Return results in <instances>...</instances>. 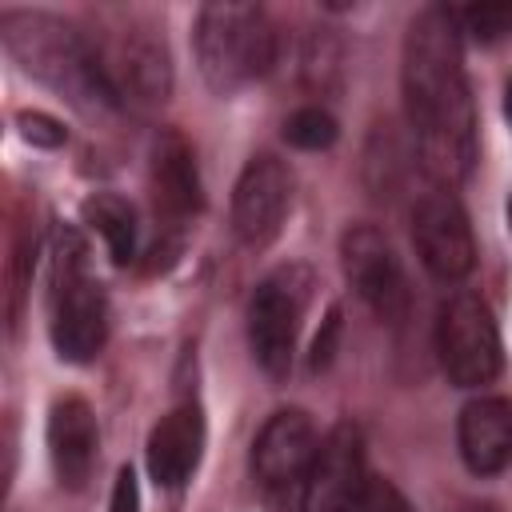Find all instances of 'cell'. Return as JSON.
Instances as JSON below:
<instances>
[{"mask_svg": "<svg viewBox=\"0 0 512 512\" xmlns=\"http://www.w3.org/2000/svg\"><path fill=\"white\" fill-rule=\"evenodd\" d=\"M460 40L456 8L444 4L420 8L404 36V108L424 172L440 188L460 184L476 164V108Z\"/></svg>", "mask_w": 512, "mask_h": 512, "instance_id": "6da1fadb", "label": "cell"}, {"mask_svg": "<svg viewBox=\"0 0 512 512\" xmlns=\"http://www.w3.org/2000/svg\"><path fill=\"white\" fill-rule=\"evenodd\" d=\"M0 36L8 52L24 64V72L60 88L72 104H108L116 108V92L96 60V48L48 12H4Z\"/></svg>", "mask_w": 512, "mask_h": 512, "instance_id": "7a4b0ae2", "label": "cell"}, {"mask_svg": "<svg viewBox=\"0 0 512 512\" xmlns=\"http://www.w3.org/2000/svg\"><path fill=\"white\" fill-rule=\"evenodd\" d=\"M196 64L212 92L228 96L276 64V28L260 4L216 0L196 12Z\"/></svg>", "mask_w": 512, "mask_h": 512, "instance_id": "3957f363", "label": "cell"}, {"mask_svg": "<svg viewBox=\"0 0 512 512\" xmlns=\"http://www.w3.org/2000/svg\"><path fill=\"white\" fill-rule=\"evenodd\" d=\"M436 352L440 368L456 388H480L492 384L504 352H500V328L492 320V308L476 292H452L440 304L436 316Z\"/></svg>", "mask_w": 512, "mask_h": 512, "instance_id": "277c9868", "label": "cell"}, {"mask_svg": "<svg viewBox=\"0 0 512 512\" xmlns=\"http://www.w3.org/2000/svg\"><path fill=\"white\" fill-rule=\"evenodd\" d=\"M308 288H312L308 272L288 264V268L264 276L248 300V344H252L256 364L268 376H288V368H292Z\"/></svg>", "mask_w": 512, "mask_h": 512, "instance_id": "5b68a950", "label": "cell"}, {"mask_svg": "<svg viewBox=\"0 0 512 512\" xmlns=\"http://www.w3.org/2000/svg\"><path fill=\"white\" fill-rule=\"evenodd\" d=\"M412 244L432 280L456 284L476 264L472 224L448 188H432L412 204Z\"/></svg>", "mask_w": 512, "mask_h": 512, "instance_id": "8992f818", "label": "cell"}, {"mask_svg": "<svg viewBox=\"0 0 512 512\" xmlns=\"http://www.w3.org/2000/svg\"><path fill=\"white\" fill-rule=\"evenodd\" d=\"M364 480H368L364 436L356 424H336L328 436H320V448L308 464V476L292 508L296 512H352Z\"/></svg>", "mask_w": 512, "mask_h": 512, "instance_id": "52a82bcc", "label": "cell"}, {"mask_svg": "<svg viewBox=\"0 0 512 512\" xmlns=\"http://www.w3.org/2000/svg\"><path fill=\"white\" fill-rule=\"evenodd\" d=\"M340 264L348 284L356 288V296L388 324L404 320L408 312V284H404V268L392 252V244L384 240L380 228L372 224H352L340 240Z\"/></svg>", "mask_w": 512, "mask_h": 512, "instance_id": "ba28073f", "label": "cell"}, {"mask_svg": "<svg viewBox=\"0 0 512 512\" xmlns=\"http://www.w3.org/2000/svg\"><path fill=\"white\" fill-rule=\"evenodd\" d=\"M320 448V436L300 408L272 412L252 444V476L268 496H292L300 492L308 464Z\"/></svg>", "mask_w": 512, "mask_h": 512, "instance_id": "9c48e42d", "label": "cell"}, {"mask_svg": "<svg viewBox=\"0 0 512 512\" xmlns=\"http://www.w3.org/2000/svg\"><path fill=\"white\" fill-rule=\"evenodd\" d=\"M292 208V172L280 156L260 152L244 164L236 188H232V228L240 244L264 248L280 236V224Z\"/></svg>", "mask_w": 512, "mask_h": 512, "instance_id": "30bf717a", "label": "cell"}, {"mask_svg": "<svg viewBox=\"0 0 512 512\" xmlns=\"http://www.w3.org/2000/svg\"><path fill=\"white\" fill-rule=\"evenodd\" d=\"M96 60L116 92V100H132L140 108H152V104H164L168 92H172V64H168V48L164 40H156L152 32L136 28V32H124L112 52H100L96 48Z\"/></svg>", "mask_w": 512, "mask_h": 512, "instance_id": "8fae6325", "label": "cell"}, {"mask_svg": "<svg viewBox=\"0 0 512 512\" xmlns=\"http://www.w3.org/2000/svg\"><path fill=\"white\" fill-rule=\"evenodd\" d=\"M108 340V296L92 276H76L52 292V344L68 364H88Z\"/></svg>", "mask_w": 512, "mask_h": 512, "instance_id": "7c38bea8", "label": "cell"}, {"mask_svg": "<svg viewBox=\"0 0 512 512\" xmlns=\"http://www.w3.org/2000/svg\"><path fill=\"white\" fill-rule=\"evenodd\" d=\"M460 460L476 476H496L512 464V400L508 396H476L460 408L456 420Z\"/></svg>", "mask_w": 512, "mask_h": 512, "instance_id": "4fadbf2b", "label": "cell"}, {"mask_svg": "<svg viewBox=\"0 0 512 512\" xmlns=\"http://www.w3.org/2000/svg\"><path fill=\"white\" fill-rule=\"evenodd\" d=\"M96 448H100V432H96V416H92L88 400H80V396L56 400L48 412V456H52L56 480L64 488L88 484V476L96 468Z\"/></svg>", "mask_w": 512, "mask_h": 512, "instance_id": "5bb4252c", "label": "cell"}, {"mask_svg": "<svg viewBox=\"0 0 512 512\" xmlns=\"http://www.w3.org/2000/svg\"><path fill=\"white\" fill-rule=\"evenodd\" d=\"M204 452V412L196 404H176L168 416L156 420V428L148 432V476L160 488H180Z\"/></svg>", "mask_w": 512, "mask_h": 512, "instance_id": "9a60e30c", "label": "cell"}, {"mask_svg": "<svg viewBox=\"0 0 512 512\" xmlns=\"http://www.w3.org/2000/svg\"><path fill=\"white\" fill-rule=\"evenodd\" d=\"M152 192H156V212L168 224L188 220L200 212V176H196V156L184 136L164 132L156 136L152 148Z\"/></svg>", "mask_w": 512, "mask_h": 512, "instance_id": "2e32d148", "label": "cell"}, {"mask_svg": "<svg viewBox=\"0 0 512 512\" xmlns=\"http://www.w3.org/2000/svg\"><path fill=\"white\" fill-rule=\"evenodd\" d=\"M84 220L104 236L108 256L128 264L136 256V208L116 192H96L84 200Z\"/></svg>", "mask_w": 512, "mask_h": 512, "instance_id": "e0dca14e", "label": "cell"}, {"mask_svg": "<svg viewBox=\"0 0 512 512\" xmlns=\"http://www.w3.org/2000/svg\"><path fill=\"white\" fill-rule=\"evenodd\" d=\"M340 136V124L328 108L320 104H308V108H296L288 120H284V140L300 152H320V148H332Z\"/></svg>", "mask_w": 512, "mask_h": 512, "instance_id": "ac0fdd59", "label": "cell"}, {"mask_svg": "<svg viewBox=\"0 0 512 512\" xmlns=\"http://www.w3.org/2000/svg\"><path fill=\"white\" fill-rule=\"evenodd\" d=\"M456 20H460V32H468L476 44H496V40L512 36V0L456 8Z\"/></svg>", "mask_w": 512, "mask_h": 512, "instance_id": "d6986e66", "label": "cell"}, {"mask_svg": "<svg viewBox=\"0 0 512 512\" xmlns=\"http://www.w3.org/2000/svg\"><path fill=\"white\" fill-rule=\"evenodd\" d=\"M352 512H412V504H408V496H404L392 480H384V476H368Z\"/></svg>", "mask_w": 512, "mask_h": 512, "instance_id": "ffe728a7", "label": "cell"}, {"mask_svg": "<svg viewBox=\"0 0 512 512\" xmlns=\"http://www.w3.org/2000/svg\"><path fill=\"white\" fill-rule=\"evenodd\" d=\"M20 132H24V140H32V144H40V148L64 144L60 120H52V116H44V112H20Z\"/></svg>", "mask_w": 512, "mask_h": 512, "instance_id": "44dd1931", "label": "cell"}, {"mask_svg": "<svg viewBox=\"0 0 512 512\" xmlns=\"http://www.w3.org/2000/svg\"><path fill=\"white\" fill-rule=\"evenodd\" d=\"M108 512H140V488H136V472L132 468H120L116 472Z\"/></svg>", "mask_w": 512, "mask_h": 512, "instance_id": "7402d4cb", "label": "cell"}, {"mask_svg": "<svg viewBox=\"0 0 512 512\" xmlns=\"http://www.w3.org/2000/svg\"><path fill=\"white\" fill-rule=\"evenodd\" d=\"M336 336H340V308L328 312L324 332H320L316 344H312V368H328V360H332V352H336Z\"/></svg>", "mask_w": 512, "mask_h": 512, "instance_id": "603a6c76", "label": "cell"}, {"mask_svg": "<svg viewBox=\"0 0 512 512\" xmlns=\"http://www.w3.org/2000/svg\"><path fill=\"white\" fill-rule=\"evenodd\" d=\"M28 260V248H16V264H24ZM16 296H20V272L12 276V316H16Z\"/></svg>", "mask_w": 512, "mask_h": 512, "instance_id": "cb8c5ba5", "label": "cell"}, {"mask_svg": "<svg viewBox=\"0 0 512 512\" xmlns=\"http://www.w3.org/2000/svg\"><path fill=\"white\" fill-rule=\"evenodd\" d=\"M504 116H508V124H512V76H508V84H504Z\"/></svg>", "mask_w": 512, "mask_h": 512, "instance_id": "d4e9b609", "label": "cell"}, {"mask_svg": "<svg viewBox=\"0 0 512 512\" xmlns=\"http://www.w3.org/2000/svg\"><path fill=\"white\" fill-rule=\"evenodd\" d=\"M508 228H512V196H508Z\"/></svg>", "mask_w": 512, "mask_h": 512, "instance_id": "484cf974", "label": "cell"}, {"mask_svg": "<svg viewBox=\"0 0 512 512\" xmlns=\"http://www.w3.org/2000/svg\"><path fill=\"white\" fill-rule=\"evenodd\" d=\"M468 512H492V508H468Z\"/></svg>", "mask_w": 512, "mask_h": 512, "instance_id": "4316f807", "label": "cell"}]
</instances>
